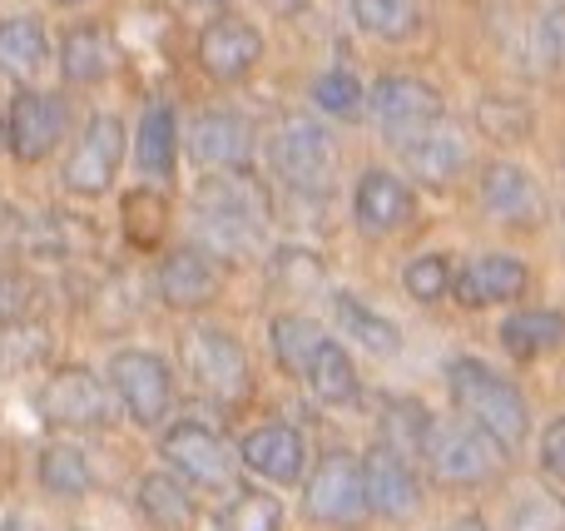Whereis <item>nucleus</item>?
Wrapping results in <instances>:
<instances>
[{
	"label": "nucleus",
	"mask_w": 565,
	"mask_h": 531,
	"mask_svg": "<svg viewBox=\"0 0 565 531\" xmlns=\"http://www.w3.org/2000/svg\"><path fill=\"white\" fill-rule=\"evenodd\" d=\"M194 224L204 248L224 258H254L264 248L268 194L248 169H214L194 189Z\"/></svg>",
	"instance_id": "f257e3e1"
},
{
	"label": "nucleus",
	"mask_w": 565,
	"mask_h": 531,
	"mask_svg": "<svg viewBox=\"0 0 565 531\" xmlns=\"http://www.w3.org/2000/svg\"><path fill=\"white\" fill-rule=\"evenodd\" d=\"M447 387H451V403L461 407L477 433H487L501 453H516L521 443L531 437V407L521 397L516 383L487 368L481 358H451L447 363Z\"/></svg>",
	"instance_id": "f03ea898"
},
{
	"label": "nucleus",
	"mask_w": 565,
	"mask_h": 531,
	"mask_svg": "<svg viewBox=\"0 0 565 531\" xmlns=\"http://www.w3.org/2000/svg\"><path fill=\"white\" fill-rule=\"evenodd\" d=\"M268 159H274L278 179L298 194H322L332 184V169H338V145L318 119L288 115L268 139Z\"/></svg>",
	"instance_id": "7ed1b4c3"
},
{
	"label": "nucleus",
	"mask_w": 565,
	"mask_h": 531,
	"mask_svg": "<svg viewBox=\"0 0 565 531\" xmlns=\"http://www.w3.org/2000/svg\"><path fill=\"white\" fill-rule=\"evenodd\" d=\"M109 393L119 397V407L139 427H159L174 407V373L149 348H125V353L109 358Z\"/></svg>",
	"instance_id": "20e7f679"
},
{
	"label": "nucleus",
	"mask_w": 565,
	"mask_h": 531,
	"mask_svg": "<svg viewBox=\"0 0 565 531\" xmlns=\"http://www.w3.org/2000/svg\"><path fill=\"white\" fill-rule=\"evenodd\" d=\"M159 457L174 467V477L194 487H209V492H228L234 487V472H238V457L214 427L204 423H174L159 443Z\"/></svg>",
	"instance_id": "39448f33"
},
{
	"label": "nucleus",
	"mask_w": 565,
	"mask_h": 531,
	"mask_svg": "<svg viewBox=\"0 0 565 531\" xmlns=\"http://www.w3.org/2000/svg\"><path fill=\"white\" fill-rule=\"evenodd\" d=\"M422 457L431 463V477H441L447 487H481L497 477L501 447L471 423H431Z\"/></svg>",
	"instance_id": "423d86ee"
},
{
	"label": "nucleus",
	"mask_w": 565,
	"mask_h": 531,
	"mask_svg": "<svg viewBox=\"0 0 565 531\" xmlns=\"http://www.w3.org/2000/svg\"><path fill=\"white\" fill-rule=\"evenodd\" d=\"M184 363L194 373V383L218 403H238L248 393V383H254L244 343L234 333H224V328H194L184 338Z\"/></svg>",
	"instance_id": "0eeeda50"
},
{
	"label": "nucleus",
	"mask_w": 565,
	"mask_h": 531,
	"mask_svg": "<svg viewBox=\"0 0 565 531\" xmlns=\"http://www.w3.org/2000/svg\"><path fill=\"white\" fill-rule=\"evenodd\" d=\"M302 507L312 522L322 527H352L367 517V497H362V463L352 453H328L312 467L308 487H302Z\"/></svg>",
	"instance_id": "6e6552de"
},
{
	"label": "nucleus",
	"mask_w": 565,
	"mask_h": 531,
	"mask_svg": "<svg viewBox=\"0 0 565 531\" xmlns=\"http://www.w3.org/2000/svg\"><path fill=\"white\" fill-rule=\"evenodd\" d=\"M40 413L55 427H109L115 423V393L99 373L75 363L50 373V383L40 387Z\"/></svg>",
	"instance_id": "1a4fd4ad"
},
{
	"label": "nucleus",
	"mask_w": 565,
	"mask_h": 531,
	"mask_svg": "<svg viewBox=\"0 0 565 531\" xmlns=\"http://www.w3.org/2000/svg\"><path fill=\"white\" fill-rule=\"evenodd\" d=\"M367 109L377 119V129L387 139H412L422 129H431L441 119V95L417 75H382L377 85L367 89Z\"/></svg>",
	"instance_id": "9d476101"
},
{
	"label": "nucleus",
	"mask_w": 565,
	"mask_h": 531,
	"mask_svg": "<svg viewBox=\"0 0 565 531\" xmlns=\"http://www.w3.org/2000/svg\"><path fill=\"white\" fill-rule=\"evenodd\" d=\"M65 125H70V109L60 95L20 89L6 115V145L20 164H40V159H50V149L65 139Z\"/></svg>",
	"instance_id": "9b49d317"
},
{
	"label": "nucleus",
	"mask_w": 565,
	"mask_h": 531,
	"mask_svg": "<svg viewBox=\"0 0 565 531\" xmlns=\"http://www.w3.org/2000/svg\"><path fill=\"white\" fill-rule=\"evenodd\" d=\"M119 164H125V125L115 115H95L79 135V145L65 159V189L79 199H95L115 184Z\"/></svg>",
	"instance_id": "f8f14e48"
},
{
	"label": "nucleus",
	"mask_w": 565,
	"mask_h": 531,
	"mask_svg": "<svg viewBox=\"0 0 565 531\" xmlns=\"http://www.w3.org/2000/svg\"><path fill=\"white\" fill-rule=\"evenodd\" d=\"M258 60H264V35H258V25H248V20L218 15L199 30V65H204L218 85H238Z\"/></svg>",
	"instance_id": "ddd939ff"
},
{
	"label": "nucleus",
	"mask_w": 565,
	"mask_h": 531,
	"mask_svg": "<svg viewBox=\"0 0 565 531\" xmlns=\"http://www.w3.org/2000/svg\"><path fill=\"white\" fill-rule=\"evenodd\" d=\"M362 497H367V512L372 517H387V522H402L422 507V482L412 472L407 457L387 453V447H372L362 457Z\"/></svg>",
	"instance_id": "4468645a"
},
{
	"label": "nucleus",
	"mask_w": 565,
	"mask_h": 531,
	"mask_svg": "<svg viewBox=\"0 0 565 531\" xmlns=\"http://www.w3.org/2000/svg\"><path fill=\"white\" fill-rule=\"evenodd\" d=\"M238 463H244L254 477H264V482L292 487V482H302V467H308V443H302L298 427L264 423L238 443Z\"/></svg>",
	"instance_id": "2eb2a0df"
},
{
	"label": "nucleus",
	"mask_w": 565,
	"mask_h": 531,
	"mask_svg": "<svg viewBox=\"0 0 565 531\" xmlns=\"http://www.w3.org/2000/svg\"><path fill=\"white\" fill-rule=\"evenodd\" d=\"M531 288V268L511 254H481L471 258L461 274H451V298L461 308H491V304H516Z\"/></svg>",
	"instance_id": "dca6fc26"
},
{
	"label": "nucleus",
	"mask_w": 565,
	"mask_h": 531,
	"mask_svg": "<svg viewBox=\"0 0 565 531\" xmlns=\"http://www.w3.org/2000/svg\"><path fill=\"white\" fill-rule=\"evenodd\" d=\"M481 204H487V214L501 219V224L531 229L546 219V189H541L521 164L497 159V164L481 174Z\"/></svg>",
	"instance_id": "f3484780"
},
{
	"label": "nucleus",
	"mask_w": 565,
	"mask_h": 531,
	"mask_svg": "<svg viewBox=\"0 0 565 531\" xmlns=\"http://www.w3.org/2000/svg\"><path fill=\"white\" fill-rule=\"evenodd\" d=\"M189 155L204 169H248L254 159V125L238 109H204L189 129Z\"/></svg>",
	"instance_id": "a211bd4d"
},
{
	"label": "nucleus",
	"mask_w": 565,
	"mask_h": 531,
	"mask_svg": "<svg viewBox=\"0 0 565 531\" xmlns=\"http://www.w3.org/2000/svg\"><path fill=\"white\" fill-rule=\"evenodd\" d=\"M352 219H358V229L367 238L397 234L412 219V189L392 169H367L358 179V189H352Z\"/></svg>",
	"instance_id": "6ab92c4d"
},
{
	"label": "nucleus",
	"mask_w": 565,
	"mask_h": 531,
	"mask_svg": "<svg viewBox=\"0 0 565 531\" xmlns=\"http://www.w3.org/2000/svg\"><path fill=\"white\" fill-rule=\"evenodd\" d=\"M154 288L169 308L194 314V308H204L218 298V264L204 254V248H174V254H164V264H159Z\"/></svg>",
	"instance_id": "aec40b11"
},
{
	"label": "nucleus",
	"mask_w": 565,
	"mask_h": 531,
	"mask_svg": "<svg viewBox=\"0 0 565 531\" xmlns=\"http://www.w3.org/2000/svg\"><path fill=\"white\" fill-rule=\"evenodd\" d=\"M402 159H407V169L422 179V184H437L441 189V184H451V179L467 169V139L437 119L431 129L402 139Z\"/></svg>",
	"instance_id": "412c9836"
},
{
	"label": "nucleus",
	"mask_w": 565,
	"mask_h": 531,
	"mask_svg": "<svg viewBox=\"0 0 565 531\" xmlns=\"http://www.w3.org/2000/svg\"><path fill=\"white\" fill-rule=\"evenodd\" d=\"M135 502H139V517L154 531H189L199 522L194 497H189V487L174 472H145Z\"/></svg>",
	"instance_id": "4be33fe9"
},
{
	"label": "nucleus",
	"mask_w": 565,
	"mask_h": 531,
	"mask_svg": "<svg viewBox=\"0 0 565 531\" xmlns=\"http://www.w3.org/2000/svg\"><path fill=\"white\" fill-rule=\"evenodd\" d=\"M45 60H50V40L35 15L0 20V75L15 79V85H30L45 70Z\"/></svg>",
	"instance_id": "5701e85b"
},
{
	"label": "nucleus",
	"mask_w": 565,
	"mask_h": 531,
	"mask_svg": "<svg viewBox=\"0 0 565 531\" xmlns=\"http://www.w3.org/2000/svg\"><path fill=\"white\" fill-rule=\"evenodd\" d=\"M135 164L145 179H174L179 164V119L169 105H149L135 129Z\"/></svg>",
	"instance_id": "b1692460"
},
{
	"label": "nucleus",
	"mask_w": 565,
	"mask_h": 531,
	"mask_svg": "<svg viewBox=\"0 0 565 531\" xmlns=\"http://www.w3.org/2000/svg\"><path fill=\"white\" fill-rule=\"evenodd\" d=\"M501 343H507L511 358L531 363V358H546L565 348V314L556 308H531V314H511L501 323Z\"/></svg>",
	"instance_id": "393cba45"
},
{
	"label": "nucleus",
	"mask_w": 565,
	"mask_h": 531,
	"mask_svg": "<svg viewBox=\"0 0 565 531\" xmlns=\"http://www.w3.org/2000/svg\"><path fill=\"white\" fill-rule=\"evenodd\" d=\"M115 65V50H109V35L99 25H75L60 40V75L70 85H95V79L109 75Z\"/></svg>",
	"instance_id": "a878e982"
},
{
	"label": "nucleus",
	"mask_w": 565,
	"mask_h": 531,
	"mask_svg": "<svg viewBox=\"0 0 565 531\" xmlns=\"http://www.w3.org/2000/svg\"><path fill=\"white\" fill-rule=\"evenodd\" d=\"M308 387L318 393V403H328V407H352L358 403V368H352V358L342 353V343H332V338H322L318 343V353H312V363H308Z\"/></svg>",
	"instance_id": "bb28decb"
},
{
	"label": "nucleus",
	"mask_w": 565,
	"mask_h": 531,
	"mask_svg": "<svg viewBox=\"0 0 565 531\" xmlns=\"http://www.w3.org/2000/svg\"><path fill=\"white\" fill-rule=\"evenodd\" d=\"M332 314H338V323H342V333L352 338V343H362L367 353H377V358H392L402 348V333H397V323L392 318H382V314H372L362 298H352V294H338L332 298Z\"/></svg>",
	"instance_id": "cd10ccee"
},
{
	"label": "nucleus",
	"mask_w": 565,
	"mask_h": 531,
	"mask_svg": "<svg viewBox=\"0 0 565 531\" xmlns=\"http://www.w3.org/2000/svg\"><path fill=\"white\" fill-rule=\"evenodd\" d=\"M431 423H437V417H431L422 403H412V397H392V403L382 407V437L377 443L387 447V453H397V457H407L412 463V457L427 453Z\"/></svg>",
	"instance_id": "c85d7f7f"
},
{
	"label": "nucleus",
	"mask_w": 565,
	"mask_h": 531,
	"mask_svg": "<svg viewBox=\"0 0 565 531\" xmlns=\"http://www.w3.org/2000/svg\"><path fill=\"white\" fill-rule=\"evenodd\" d=\"M35 472H40V487H45L50 497H65V502H75V497H85L89 487H95V467H89V457L70 443H50L45 453H40Z\"/></svg>",
	"instance_id": "c756f323"
},
{
	"label": "nucleus",
	"mask_w": 565,
	"mask_h": 531,
	"mask_svg": "<svg viewBox=\"0 0 565 531\" xmlns=\"http://www.w3.org/2000/svg\"><path fill=\"white\" fill-rule=\"evenodd\" d=\"M318 343H322V328L308 323V318L288 314V318H278V323H274V358H278V368H282L288 378H302V373H308V363H312V353H318Z\"/></svg>",
	"instance_id": "7c9ffc66"
},
{
	"label": "nucleus",
	"mask_w": 565,
	"mask_h": 531,
	"mask_svg": "<svg viewBox=\"0 0 565 531\" xmlns=\"http://www.w3.org/2000/svg\"><path fill=\"white\" fill-rule=\"evenodd\" d=\"M352 20L372 40H407L417 30V0H352Z\"/></svg>",
	"instance_id": "2f4dec72"
},
{
	"label": "nucleus",
	"mask_w": 565,
	"mask_h": 531,
	"mask_svg": "<svg viewBox=\"0 0 565 531\" xmlns=\"http://www.w3.org/2000/svg\"><path fill=\"white\" fill-rule=\"evenodd\" d=\"M169 229V204L164 194H154V189H135V194H125V234L135 248H154L159 238H164Z\"/></svg>",
	"instance_id": "473e14b6"
},
{
	"label": "nucleus",
	"mask_w": 565,
	"mask_h": 531,
	"mask_svg": "<svg viewBox=\"0 0 565 531\" xmlns=\"http://www.w3.org/2000/svg\"><path fill=\"white\" fill-rule=\"evenodd\" d=\"M312 105L332 119H358L362 105H367V89L352 70H328V75L312 79Z\"/></svg>",
	"instance_id": "72a5a7b5"
},
{
	"label": "nucleus",
	"mask_w": 565,
	"mask_h": 531,
	"mask_svg": "<svg viewBox=\"0 0 565 531\" xmlns=\"http://www.w3.org/2000/svg\"><path fill=\"white\" fill-rule=\"evenodd\" d=\"M477 125L487 129L491 139H501V145H516V139L531 135V109L521 105V99L487 95V99L477 105Z\"/></svg>",
	"instance_id": "f704fd0d"
},
{
	"label": "nucleus",
	"mask_w": 565,
	"mask_h": 531,
	"mask_svg": "<svg viewBox=\"0 0 565 531\" xmlns=\"http://www.w3.org/2000/svg\"><path fill=\"white\" fill-rule=\"evenodd\" d=\"M402 288H407L417 304H437L451 294V264L441 254H422L402 268Z\"/></svg>",
	"instance_id": "c9c22d12"
},
{
	"label": "nucleus",
	"mask_w": 565,
	"mask_h": 531,
	"mask_svg": "<svg viewBox=\"0 0 565 531\" xmlns=\"http://www.w3.org/2000/svg\"><path fill=\"white\" fill-rule=\"evenodd\" d=\"M224 531H282V507L268 492H238L224 512Z\"/></svg>",
	"instance_id": "e433bc0d"
},
{
	"label": "nucleus",
	"mask_w": 565,
	"mask_h": 531,
	"mask_svg": "<svg viewBox=\"0 0 565 531\" xmlns=\"http://www.w3.org/2000/svg\"><path fill=\"white\" fill-rule=\"evenodd\" d=\"M274 278H278V288H288V294H308V288L322 284V264L308 254V248H278Z\"/></svg>",
	"instance_id": "4c0bfd02"
},
{
	"label": "nucleus",
	"mask_w": 565,
	"mask_h": 531,
	"mask_svg": "<svg viewBox=\"0 0 565 531\" xmlns=\"http://www.w3.org/2000/svg\"><path fill=\"white\" fill-rule=\"evenodd\" d=\"M507 531H565V502L551 492H531L526 502L511 512Z\"/></svg>",
	"instance_id": "58836bf2"
},
{
	"label": "nucleus",
	"mask_w": 565,
	"mask_h": 531,
	"mask_svg": "<svg viewBox=\"0 0 565 531\" xmlns=\"http://www.w3.org/2000/svg\"><path fill=\"white\" fill-rule=\"evenodd\" d=\"M531 45H536V60L541 65H556L565 60V10H546V15L536 20V30H531Z\"/></svg>",
	"instance_id": "ea45409f"
},
{
	"label": "nucleus",
	"mask_w": 565,
	"mask_h": 531,
	"mask_svg": "<svg viewBox=\"0 0 565 531\" xmlns=\"http://www.w3.org/2000/svg\"><path fill=\"white\" fill-rule=\"evenodd\" d=\"M30 278L15 274V268H0V323H20L30 308Z\"/></svg>",
	"instance_id": "a19ab883"
},
{
	"label": "nucleus",
	"mask_w": 565,
	"mask_h": 531,
	"mask_svg": "<svg viewBox=\"0 0 565 531\" xmlns=\"http://www.w3.org/2000/svg\"><path fill=\"white\" fill-rule=\"evenodd\" d=\"M541 467H546L556 482H565V417H556V423L541 433Z\"/></svg>",
	"instance_id": "79ce46f5"
},
{
	"label": "nucleus",
	"mask_w": 565,
	"mask_h": 531,
	"mask_svg": "<svg viewBox=\"0 0 565 531\" xmlns=\"http://www.w3.org/2000/svg\"><path fill=\"white\" fill-rule=\"evenodd\" d=\"M0 531H45V527H40V517H30V512H10L6 522H0Z\"/></svg>",
	"instance_id": "37998d69"
},
{
	"label": "nucleus",
	"mask_w": 565,
	"mask_h": 531,
	"mask_svg": "<svg viewBox=\"0 0 565 531\" xmlns=\"http://www.w3.org/2000/svg\"><path fill=\"white\" fill-rule=\"evenodd\" d=\"M447 531H491V527L481 522V517H457V522H451Z\"/></svg>",
	"instance_id": "c03bdc74"
},
{
	"label": "nucleus",
	"mask_w": 565,
	"mask_h": 531,
	"mask_svg": "<svg viewBox=\"0 0 565 531\" xmlns=\"http://www.w3.org/2000/svg\"><path fill=\"white\" fill-rule=\"evenodd\" d=\"M268 6H274V10H278V15H298V10H302V6H308V0H268Z\"/></svg>",
	"instance_id": "a18cd8bd"
},
{
	"label": "nucleus",
	"mask_w": 565,
	"mask_h": 531,
	"mask_svg": "<svg viewBox=\"0 0 565 531\" xmlns=\"http://www.w3.org/2000/svg\"><path fill=\"white\" fill-rule=\"evenodd\" d=\"M189 6H199V10H214V6H224V0H189Z\"/></svg>",
	"instance_id": "49530a36"
},
{
	"label": "nucleus",
	"mask_w": 565,
	"mask_h": 531,
	"mask_svg": "<svg viewBox=\"0 0 565 531\" xmlns=\"http://www.w3.org/2000/svg\"><path fill=\"white\" fill-rule=\"evenodd\" d=\"M0 145H6V119H0Z\"/></svg>",
	"instance_id": "de8ad7c7"
},
{
	"label": "nucleus",
	"mask_w": 565,
	"mask_h": 531,
	"mask_svg": "<svg viewBox=\"0 0 565 531\" xmlns=\"http://www.w3.org/2000/svg\"><path fill=\"white\" fill-rule=\"evenodd\" d=\"M60 6H70V0H60Z\"/></svg>",
	"instance_id": "09e8293b"
}]
</instances>
